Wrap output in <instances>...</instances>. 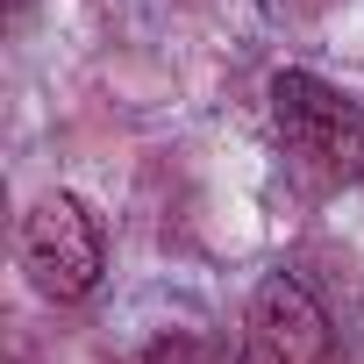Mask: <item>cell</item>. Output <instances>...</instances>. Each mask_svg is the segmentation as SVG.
<instances>
[{"mask_svg": "<svg viewBox=\"0 0 364 364\" xmlns=\"http://www.w3.org/2000/svg\"><path fill=\"white\" fill-rule=\"evenodd\" d=\"M143 364H229L208 336H193V328H171V336H157L150 350H143Z\"/></svg>", "mask_w": 364, "mask_h": 364, "instance_id": "4", "label": "cell"}, {"mask_svg": "<svg viewBox=\"0 0 364 364\" xmlns=\"http://www.w3.org/2000/svg\"><path fill=\"white\" fill-rule=\"evenodd\" d=\"M243 364H336V328L293 272L257 279L243 314Z\"/></svg>", "mask_w": 364, "mask_h": 364, "instance_id": "3", "label": "cell"}, {"mask_svg": "<svg viewBox=\"0 0 364 364\" xmlns=\"http://www.w3.org/2000/svg\"><path fill=\"white\" fill-rule=\"evenodd\" d=\"M272 122H279V143L286 157L321 178V186H343V178L364 171V107L328 86L321 72H279L272 79Z\"/></svg>", "mask_w": 364, "mask_h": 364, "instance_id": "1", "label": "cell"}, {"mask_svg": "<svg viewBox=\"0 0 364 364\" xmlns=\"http://www.w3.org/2000/svg\"><path fill=\"white\" fill-rule=\"evenodd\" d=\"M22 15H29V0H8V22H22Z\"/></svg>", "mask_w": 364, "mask_h": 364, "instance_id": "5", "label": "cell"}, {"mask_svg": "<svg viewBox=\"0 0 364 364\" xmlns=\"http://www.w3.org/2000/svg\"><path fill=\"white\" fill-rule=\"evenodd\" d=\"M22 264H29L43 300H86L100 286V272H107L100 215L79 193H43L22 215Z\"/></svg>", "mask_w": 364, "mask_h": 364, "instance_id": "2", "label": "cell"}]
</instances>
